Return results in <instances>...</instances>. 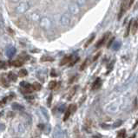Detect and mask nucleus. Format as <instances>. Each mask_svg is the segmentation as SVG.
Returning a JSON list of instances; mask_svg holds the SVG:
<instances>
[{
	"label": "nucleus",
	"mask_w": 138,
	"mask_h": 138,
	"mask_svg": "<svg viewBox=\"0 0 138 138\" xmlns=\"http://www.w3.org/2000/svg\"><path fill=\"white\" fill-rule=\"evenodd\" d=\"M39 25L44 31H49L52 27V22L48 17H44L39 21Z\"/></svg>",
	"instance_id": "1"
},
{
	"label": "nucleus",
	"mask_w": 138,
	"mask_h": 138,
	"mask_svg": "<svg viewBox=\"0 0 138 138\" xmlns=\"http://www.w3.org/2000/svg\"><path fill=\"white\" fill-rule=\"evenodd\" d=\"M30 7H31V5H30L29 2L27 1L21 2V3L16 7L15 11H16V12L18 13V14H24V13H25L26 12L29 11Z\"/></svg>",
	"instance_id": "2"
},
{
	"label": "nucleus",
	"mask_w": 138,
	"mask_h": 138,
	"mask_svg": "<svg viewBox=\"0 0 138 138\" xmlns=\"http://www.w3.org/2000/svg\"><path fill=\"white\" fill-rule=\"evenodd\" d=\"M71 22V14L70 12H64L60 17V25L63 27H67Z\"/></svg>",
	"instance_id": "3"
},
{
	"label": "nucleus",
	"mask_w": 138,
	"mask_h": 138,
	"mask_svg": "<svg viewBox=\"0 0 138 138\" xmlns=\"http://www.w3.org/2000/svg\"><path fill=\"white\" fill-rule=\"evenodd\" d=\"M68 10L70 14L76 16V15L79 14L80 6L76 4V2H70V3L68 5Z\"/></svg>",
	"instance_id": "4"
},
{
	"label": "nucleus",
	"mask_w": 138,
	"mask_h": 138,
	"mask_svg": "<svg viewBox=\"0 0 138 138\" xmlns=\"http://www.w3.org/2000/svg\"><path fill=\"white\" fill-rule=\"evenodd\" d=\"M129 0H122V3L120 7V12H119V16H118V19H120L122 18V16L124 14V12H126V10L128 9V5Z\"/></svg>",
	"instance_id": "5"
},
{
	"label": "nucleus",
	"mask_w": 138,
	"mask_h": 138,
	"mask_svg": "<svg viewBox=\"0 0 138 138\" xmlns=\"http://www.w3.org/2000/svg\"><path fill=\"white\" fill-rule=\"evenodd\" d=\"M109 33H106L105 35H103V36H102V38H101L97 43H96V48H100L101 46L103 45V44H105V42H106V40H107L108 36H109Z\"/></svg>",
	"instance_id": "6"
},
{
	"label": "nucleus",
	"mask_w": 138,
	"mask_h": 138,
	"mask_svg": "<svg viewBox=\"0 0 138 138\" xmlns=\"http://www.w3.org/2000/svg\"><path fill=\"white\" fill-rule=\"evenodd\" d=\"M16 52H17L16 48L13 47V46H11V47L7 48L6 52H5V53H6V56L8 57H14V55L16 54Z\"/></svg>",
	"instance_id": "7"
},
{
	"label": "nucleus",
	"mask_w": 138,
	"mask_h": 138,
	"mask_svg": "<svg viewBox=\"0 0 138 138\" xmlns=\"http://www.w3.org/2000/svg\"><path fill=\"white\" fill-rule=\"evenodd\" d=\"M102 85V81H101V78L97 77L96 79V81L94 82L92 85V90H96V89H98Z\"/></svg>",
	"instance_id": "8"
},
{
	"label": "nucleus",
	"mask_w": 138,
	"mask_h": 138,
	"mask_svg": "<svg viewBox=\"0 0 138 138\" xmlns=\"http://www.w3.org/2000/svg\"><path fill=\"white\" fill-rule=\"evenodd\" d=\"M63 131L59 128H57L53 133V138H63Z\"/></svg>",
	"instance_id": "9"
},
{
	"label": "nucleus",
	"mask_w": 138,
	"mask_h": 138,
	"mask_svg": "<svg viewBox=\"0 0 138 138\" xmlns=\"http://www.w3.org/2000/svg\"><path fill=\"white\" fill-rule=\"evenodd\" d=\"M31 20H32L33 22H39L41 20V17H40V14H39L38 12H33L32 14H31Z\"/></svg>",
	"instance_id": "10"
},
{
	"label": "nucleus",
	"mask_w": 138,
	"mask_h": 138,
	"mask_svg": "<svg viewBox=\"0 0 138 138\" xmlns=\"http://www.w3.org/2000/svg\"><path fill=\"white\" fill-rule=\"evenodd\" d=\"M71 59H72V57H71V56H67V57H63V58L62 59V60H61L60 65H61V66H63V65L67 64V63H70Z\"/></svg>",
	"instance_id": "11"
},
{
	"label": "nucleus",
	"mask_w": 138,
	"mask_h": 138,
	"mask_svg": "<svg viewBox=\"0 0 138 138\" xmlns=\"http://www.w3.org/2000/svg\"><path fill=\"white\" fill-rule=\"evenodd\" d=\"M12 108L13 109H16V110H23V109H25L24 106H22L21 104L18 103V102H14V103H12Z\"/></svg>",
	"instance_id": "12"
},
{
	"label": "nucleus",
	"mask_w": 138,
	"mask_h": 138,
	"mask_svg": "<svg viewBox=\"0 0 138 138\" xmlns=\"http://www.w3.org/2000/svg\"><path fill=\"white\" fill-rule=\"evenodd\" d=\"M76 91V87H73V88H72L70 90V92H69L68 96H67V99H68V100H71V98L73 97L74 95H75Z\"/></svg>",
	"instance_id": "13"
},
{
	"label": "nucleus",
	"mask_w": 138,
	"mask_h": 138,
	"mask_svg": "<svg viewBox=\"0 0 138 138\" xmlns=\"http://www.w3.org/2000/svg\"><path fill=\"white\" fill-rule=\"evenodd\" d=\"M126 137V130L125 129H122L118 132L117 134L116 138H125Z\"/></svg>",
	"instance_id": "14"
},
{
	"label": "nucleus",
	"mask_w": 138,
	"mask_h": 138,
	"mask_svg": "<svg viewBox=\"0 0 138 138\" xmlns=\"http://www.w3.org/2000/svg\"><path fill=\"white\" fill-rule=\"evenodd\" d=\"M31 86H32L33 90H37V91L40 90L41 88H42V85H41L39 83H34Z\"/></svg>",
	"instance_id": "15"
},
{
	"label": "nucleus",
	"mask_w": 138,
	"mask_h": 138,
	"mask_svg": "<svg viewBox=\"0 0 138 138\" xmlns=\"http://www.w3.org/2000/svg\"><path fill=\"white\" fill-rule=\"evenodd\" d=\"M132 25H133V26H132V34H135V32L138 30V20L135 21V23H133Z\"/></svg>",
	"instance_id": "16"
},
{
	"label": "nucleus",
	"mask_w": 138,
	"mask_h": 138,
	"mask_svg": "<svg viewBox=\"0 0 138 138\" xmlns=\"http://www.w3.org/2000/svg\"><path fill=\"white\" fill-rule=\"evenodd\" d=\"M57 81H55V80H53V81H50V83H49V89H55L56 87H57Z\"/></svg>",
	"instance_id": "17"
},
{
	"label": "nucleus",
	"mask_w": 138,
	"mask_h": 138,
	"mask_svg": "<svg viewBox=\"0 0 138 138\" xmlns=\"http://www.w3.org/2000/svg\"><path fill=\"white\" fill-rule=\"evenodd\" d=\"M76 2L80 7H83V6H84V5H86L87 2H88V0H76Z\"/></svg>",
	"instance_id": "18"
},
{
	"label": "nucleus",
	"mask_w": 138,
	"mask_h": 138,
	"mask_svg": "<svg viewBox=\"0 0 138 138\" xmlns=\"http://www.w3.org/2000/svg\"><path fill=\"white\" fill-rule=\"evenodd\" d=\"M8 78L10 80H12V81H16L18 76H16V74L12 73V72H10V73L8 74Z\"/></svg>",
	"instance_id": "19"
},
{
	"label": "nucleus",
	"mask_w": 138,
	"mask_h": 138,
	"mask_svg": "<svg viewBox=\"0 0 138 138\" xmlns=\"http://www.w3.org/2000/svg\"><path fill=\"white\" fill-rule=\"evenodd\" d=\"M68 109H70V111L71 112V114L75 113L76 110V104H70V105L69 106Z\"/></svg>",
	"instance_id": "20"
},
{
	"label": "nucleus",
	"mask_w": 138,
	"mask_h": 138,
	"mask_svg": "<svg viewBox=\"0 0 138 138\" xmlns=\"http://www.w3.org/2000/svg\"><path fill=\"white\" fill-rule=\"evenodd\" d=\"M70 115H71V112L70 111V109H67L66 112L64 114V116H63V121H67L69 119V117L70 116Z\"/></svg>",
	"instance_id": "21"
},
{
	"label": "nucleus",
	"mask_w": 138,
	"mask_h": 138,
	"mask_svg": "<svg viewBox=\"0 0 138 138\" xmlns=\"http://www.w3.org/2000/svg\"><path fill=\"white\" fill-rule=\"evenodd\" d=\"M27 74H28V72H27V70H21L19 72H18V76H21V77H24V76H27Z\"/></svg>",
	"instance_id": "22"
},
{
	"label": "nucleus",
	"mask_w": 138,
	"mask_h": 138,
	"mask_svg": "<svg viewBox=\"0 0 138 138\" xmlns=\"http://www.w3.org/2000/svg\"><path fill=\"white\" fill-rule=\"evenodd\" d=\"M13 65H14L15 67H21L22 65H23V62H22L21 60H16L13 62Z\"/></svg>",
	"instance_id": "23"
},
{
	"label": "nucleus",
	"mask_w": 138,
	"mask_h": 138,
	"mask_svg": "<svg viewBox=\"0 0 138 138\" xmlns=\"http://www.w3.org/2000/svg\"><path fill=\"white\" fill-rule=\"evenodd\" d=\"M41 110H42V112H43V114H44V115L45 116V118H46V120L47 121H49V114H48V112H47V110H46L44 108H41Z\"/></svg>",
	"instance_id": "24"
},
{
	"label": "nucleus",
	"mask_w": 138,
	"mask_h": 138,
	"mask_svg": "<svg viewBox=\"0 0 138 138\" xmlns=\"http://www.w3.org/2000/svg\"><path fill=\"white\" fill-rule=\"evenodd\" d=\"M94 39H95V35H93V36L91 37V38H89L88 41H87V42H86V44H84V47H85V48H87V47H88V46L89 45V44H90L91 43L93 42V40H94Z\"/></svg>",
	"instance_id": "25"
},
{
	"label": "nucleus",
	"mask_w": 138,
	"mask_h": 138,
	"mask_svg": "<svg viewBox=\"0 0 138 138\" xmlns=\"http://www.w3.org/2000/svg\"><path fill=\"white\" fill-rule=\"evenodd\" d=\"M87 63H88V59H86V60L84 61V62L83 63V64L81 65V67H80V70H83L85 68H86L87 66Z\"/></svg>",
	"instance_id": "26"
},
{
	"label": "nucleus",
	"mask_w": 138,
	"mask_h": 138,
	"mask_svg": "<svg viewBox=\"0 0 138 138\" xmlns=\"http://www.w3.org/2000/svg\"><path fill=\"white\" fill-rule=\"evenodd\" d=\"M41 61H42V62H45V61H53V58L49 57H43L42 58H41Z\"/></svg>",
	"instance_id": "27"
},
{
	"label": "nucleus",
	"mask_w": 138,
	"mask_h": 138,
	"mask_svg": "<svg viewBox=\"0 0 138 138\" xmlns=\"http://www.w3.org/2000/svg\"><path fill=\"white\" fill-rule=\"evenodd\" d=\"M8 100V97H5L3 100L0 101V108H2L5 103H6V101Z\"/></svg>",
	"instance_id": "28"
},
{
	"label": "nucleus",
	"mask_w": 138,
	"mask_h": 138,
	"mask_svg": "<svg viewBox=\"0 0 138 138\" xmlns=\"http://www.w3.org/2000/svg\"><path fill=\"white\" fill-rule=\"evenodd\" d=\"M131 25H132V21H130V22H129V25H128V28H127V31H126V34H125V36H126V37L128 36V33H129V31H130V28H131Z\"/></svg>",
	"instance_id": "29"
},
{
	"label": "nucleus",
	"mask_w": 138,
	"mask_h": 138,
	"mask_svg": "<svg viewBox=\"0 0 138 138\" xmlns=\"http://www.w3.org/2000/svg\"><path fill=\"white\" fill-rule=\"evenodd\" d=\"M45 129H46V130H44V134L48 135V134H49V132H50V125H47V126H46V128H45Z\"/></svg>",
	"instance_id": "30"
},
{
	"label": "nucleus",
	"mask_w": 138,
	"mask_h": 138,
	"mask_svg": "<svg viewBox=\"0 0 138 138\" xmlns=\"http://www.w3.org/2000/svg\"><path fill=\"white\" fill-rule=\"evenodd\" d=\"M51 100H52V95H50L49 97H48V101H47L48 106H50V104H51Z\"/></svg>",
	"instance_id": "31"
},
{
	"label": "nucleus",
	"mask_w": 138,
	"mask_h": 138,
	"mask_svg": "<svg viewBox=\"0 0 138 138\" xmlns=\"http://www.w3.org/2000/svg\"><path fill=\"white\" fill-rule=\"evenodd\" d=\"M122 121H118V122H116V123H115L114 124V127H115V128H116V127H119V126H121L122 125Z\"/></svg>",
	"instance_id": "32"
},
{
	"label": "nucleus",
	"mask_w": 138,
	"mask_h": 138,
	"mask_svg": "<svg viewBox=\"0 0 138 138\" xmlns=\"http://www.w3.org/2000/svg\"><path fill=\"white\" fill-rule=\"evenodd\" d=\"M25 97V99H28V100H32V99H34V96H27V95H26Z\"/></svg>",
	"instance_id": "33"
},
{
	"label": "nucleus",
	"mask_w": 138,
	"mask_h": 138,
	"mask_svg": "<svg viewBox=\"0 0 138 138\" xmlns=\"http://www.w3.org/2000/svg\"><path fill=\"white\" fill-rule=\"evenodd\" d=\"M5 63L0 62V69H5Z\"/></svg>",
	"instance_id": "34"
},
{
	"label": "nucleus",
	"mask_w": 138,
	"mask_h": 138,
	"mask_svg": "<svg viewBox=\"0 0 138 138\" xmlns=\"http://www.w3.org/2000/svg\"><path fill=\"white\" fill-rule=\"evenodd\" d=\"M100 54H101L100 52H98V53L96 54V56H95V57H94V58H93V61H96V60H97V58H98V57H99Z\"/></svg>",
	"instance_id": "35"
},
{
	"label": "nucleus",
	"mask_w": 138,
	"mask_h": 138,
	"mask_svg": "<svg viewBox=\"0 0 138 138\" xmlns=\"http://www.w3.org/2000/svg\"><path fill=\"white\" fill-rule=\"evenodd\" d=\"M5 125L3 123H0V131H2V130H5Z\"/></svg>",
	"instance_id": "36"
},
{
	"label": "nucleus",
	"mask_w": 138,
	"mask_h": 138,
	"mask_svg": "<svg viewBox=\"0 0 138 138\" xmlns=\"http://www.w3.org/2000/svg\"><path fill=\"white\" fill-rule=\"evenodd\" d=\"M134 2H135V0H129V2H128V9L129 8V7L131 6L132 5H133Z\"/></svg>",
	"instance_id": "37"
},
{
	"label": "nucleus",
	"mask_w": 138,
	"mask_h": 138,
	"mask_svg": "<svg viewBox=\"0 0 138 138\" xmlns=\"http://www.w3.org/2000/svg\"><path fill=\"white\" fill-rule=\"evenodd\" d=\"M78 60H79V58H76L75 61H73V62H71V63H70V66H73V65L75 64V63H76V62H77Z\"/></svg>",
	"instance_id": "38"
},
{
	"label": "nucleus",
	"mask_w": 138,
	"mask_h": 138,
	"mask_svg": "<svg viewBox=\"0 0 138 138\" xmlns=\"http://www.w3.org/2000/svg\"><path fill=\"white\" fill-rule=\"evenodd\" d=\"M50 76H57V75L55 73V70H52L51 73H50Z\"/></svg>",
	"instance_id": "39"
},
{
	"label": "nucleus",
	"mask_w": 138,
	"mask_h": 138,
	"mask_svg": "<svg viewBox=\"0 0 138 138\" xmlns=\"http://www.w3.org/2000/svg\"><path fill=\"white\" fill-rule=\"evenodd\" d=\"M138 125V119H137V120H136V122H135V124H134V126L133 127H132V128H133V129H134V128H135V127H136Z\"/></svg>",
	"instance_id": "40"
},
{
	"label": "nucleus",
	"mask_w": 138,
	"mask_h": 138,
	"mask_svg": "<svg viewBox=\"0 0 138 138\" xmlns=\"http://www.w3.org/2000/svg\"><path fill=\"white\" fill-rule=\"evenodd\" d=\"M12 3H18V2L20 1V0H10Z\"/></svg>",
	"instance_id": "41"
},
{
	"label": "nucleus",
	"mask_w": 138,
	"mask_h": 138,
	"mask_svg": "<svg viewBox=\"0 0 138 138\" xmlns=\"http://www.w3.org/2000/svg\"><path fill=\"white\" fill-rule=\"evenodd\" d=\"M130 138H135V135H132V136L130 137Z\"/></svg>",
	"instance_id": "42"
}]
</instances>
